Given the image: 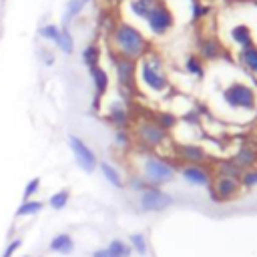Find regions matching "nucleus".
<instances>
[{
	"label": "nucleus",
	"instance_id": "39448f33",
	"mask_svg": "<svg viewBox=\"0 0 257 257\" xmlns=\"http://www.w3.org/2000/svg\"><path fill=\"white\" fill-rule=\"evenodd\" d=\"M145 24L153 36H165L175 28V12L165 0H159L145 18Z\"/></svg>",
	"mask_w": 257,
	"mask_h": 257
},
{
	"label": "nucleus",
	"instance_id": "58836bf2",
	"mask_svg": "<svg viewBox=\"0 0 257 257\" xmlns=\"http://www.w3.org/2000/svg\"><path fill=\"white\" fill-rule=\"evenodd\" d=\"M92 257H114L106 247H102V249H96V251H92Z\"/></svg>",
	"mask_w": 257,
	"mask_h": 257
},
{
	"label": "nucleus",
	"instance_id": "9d476101",
	"mask_svg": "<svg viewBox=\"0 0 257 257\" xmlns=\"http://www.w3.org/2000/svg\"><path fill=\"white\" fill-rule=\"evenodd\" d=\"M241 191L243 189H241L239 179H231V177H213V183L209 185V193L215 203L233 201L239 197Z\"/></svg>",
	"mask_w": 257,
	"mask_h": 257
},
{
	"label": "nucleus",
	"instance_id": "20e7f679",
	"mask_svg": "<svg viewBox=\"0 0 257 257\" xmlns=\"http://www.w3.org/2000/svg\"><path fill=\"white\" fill-rule=\"evenodd\" d=\"M221 98L231 110H241V112H255L257 110V90L243 80L229 82L221 90Z\"/></svg>",
	"mask_w": 257,
	"mask_h": 257
},
{
	"label": "nucleus",
	"instance_id": "a211bd4d",
	"mask_svg": "<svg viewBox=\"0 0 257 257\" xmlns=\"http://www.w3.org/2000/svg\"><path fill=\"white\" fill-rule=\"evenodd\" d=\"M98 171H100L102 179H104L108 185H112L114 189H124L122 173H120L114 165H110V163H106V161H100V163H98Z\"/></svg>",
	"mask_w": 257,
	"mask_h": 257
},
{
	"label": "nucleus",
	"instance_id": "c756f323",
	"mask_svg": "<svg viewBox=\"0 0 257 257\" xmlns=\"http://www.w3.org/2000/svg\"><path fill=\"white\" fill-rule=\"evenodd\" d=\"M128 245H131L133 253H139L141 257H145V255H147V251H149L147 237H145L143 233H133V235L128 237Z\"/></svg>",
	"mask_w": 257,
	"mask_h": 257
},
{
	"label": "nucleus",
	"instance_id": "f704fd0d",
	"mask_svg": "<svg viewBox=\"0 0 257 257\" xmlns=\"http://www.w3.org/2000/svg\"><path fill=\"white\" fill-rule=\"evenodd\" d=\"M58 34H60V26L58 24H42L38 28V36L42 40H48V42H54Z\"/></svg>",
	"mask_w": 257,
	"mask_h": 257
},
{
	"label": "nucleus",
	"instance_id": "b1692460",
	"mask_svg": "<svg viewBox=\"0 0 257 257\" xmlns=\"http://www.w3.org/2000/svg\"><path fill=\"white\" fill-rule=\"evenodd\" d=\"M157 2H159V0H128V10H131V14H133L135 18L145 20Z\"/></svg>",
	"mask_w": 257,
	"mask_h": 257
},
{
	"label": "nucleus",
	"instance_id": "c9c22d12",
	"mask_svg": "<svg viewBox=\"0 0 257 257\" xmlns=\"http://www.w3.org/2000/svg\"><path fill=\"white\" fill-rule=\"evenodd\" d=\"M40 185H42V179L40 177H32L26 185H24V191H22V201L26 199H34V195L40 191Z\"/></svg>",
	"mask_w": 257,
	"mask_h": 257
},
{
	"label": "nucleus",
	"instance_id": "aec40b11",
	"mask_svg": "<svg viewBox=\"0 0 257 257\" xmlns=\"http://www.w3.org/2000/svg\"><path fill=\"white\" fill-rule=\"evenodd\" d=\"M239 64L253 76H257V44L245 48V50H239Z\"/></svg>",
	"mask_w": 257,
	"mask_h": 257
},
{
	"label": "nucleus",
	"instance_id": "37998d69",
	"mask_svg": "<svg viewBox=\"0 0 257 257\" xmlns=\"http://www.w3.org/2000/svg\"><path fill=\"white\" fill-rule=\"evenodd\" d=\"M255 90H257V88H255Z\"/></svg>",
	"mask_w": 257,
	"mask_h": 257
},
{
	"label": "nucleus",
	"instance_id": "f03ea898",
	"mask_svg": "<svg viewBox=\"0 0 257 257\" xmlns=\"http://www.w3.org/2000/svg\"><path fill=\"white\" fill-rule=\"evenodd\" d=\"M137 78L147 90H151L155 94H163L171 86V80H169L165 66H163V58L155 52H149L145 58L139 60Z\"/></svg>",
	"mask_w": 257,
	"mask_h": 257
},
{
	"label": "nucleus",
	"instance_id": "4be33fe9",
	"mask_svg": "<svg viewBox=\"0 0 257 257\" xmlns=\"http://www.w3.org/2000/svg\"><path fill=\"white\" fill-rule=\"evenodd\" d=\"M62 54H66V56H70L72 52H74V38H72V34H70V30L66 28V26H60V34L56 36V40L52 42Z\"/></svg>",
	"mask_w": 257,
	"mask_h": 257
},
{
	"label": "nucleus",
	"instance_id": "2eb2a0df",
	"mask_svg": "<svg viewBox=\"0 0 257 257\" xmlns=\"http://www.w3.org/2000/svg\"><path fill=\"white\" fill-rule=\"evenodd\" d=\"M106 120L116 128V131H128L131 126V112L126 108V102L114 100L106 108Z\"/></svg>",
	"mask_w": 257,
	"mask_h": 257
},
{
	"label": "nucleus",
	"instance_id": "2f4dec72",
	"mask_svg": "<svg viewBox=\"0 0 257 257\" xmlns=\"http://www.w3.org/2000/svg\"><path fill=\"white\" fill-rule=\"evenodd\" d=\"M209 12H211V6L205 4L203 0L191 4V22H195V24H197V22H203V20L209 16Z\"/></svg>",
	"mask_w": 257,
	"mask_h": 257
},
{
	"label": "nucleus",
	"instance_id": "412c9836",
	"mask_svg": "<svg viewBox=\"0 0 257 257\" xmlns=\"http://www.w3.org/2000/svg\"><path fill=\"white\" fill-rule=\"evenodd\" d=\"M215 177H231V179H239L241 177V173H243V169L239 167V165H235L233 161H231V157L229 159H223V161H219L217 165H215Z\"/></svg>",
	"mask_w": 257,
	"mask_h": 257
},
{
	"label": "nucleus",
	"instance_id": "e433bc0d",
	"mask_svg": "<svg viewBox=\"0 0 257 257\" xmlns=\"http://www.w3.org/2000/svg\"><path fill=\"white\" fill-rule=\"evenodd\" d=\"M114 147H118V149L131 147V133L128 131H116L114 133Z\"/></svg>",
	"mask_w": 257,
	"mask_h": 257
},
{
	"label": "nucleus",
	"instance_id": "f3484780",
	"mask_svg": "<svg viewBox=\"0 0 257 257\" xmlns=\"http://www.w3.org/2000/svg\"><path fill=\"white\" fill-rule=\"evenodd\" d=\"M231 161L235 165H239L243 171L245 169H251V167H257V149L251 147V145H243V147H239L231 155Z\"/></svg>",
	"mask_w": 257,
	"mask_h": 257
},
{
	"label": "nucleus",
	"instance_id": "f257e3e1",
	"mask_svg": "<svg viewBox=\"0 0 257 257\" xmlns=\"http://www.w3.org/2000/svg\"><path fill=\"white\" fill-rule=\"evenodd\" d=\"M110 42L114 48L116 56L128 58V60H141L151 52V42L145 36V32L141 28H137L131 22H118L112 28L110 34Z\"/></svg>",
	"mask_w": 257,
	"mask_h": 257
},
{
	"label": "nucleus",
	"instance_id": "7ed1b4c3",
	"mask_svg": "<svg viewBox=\"0 0 257 257\" xmlns=\"http://www.w3.org/2000/svg\"><path fill=\"white\" fill-rule=\"evenodd\" d=\"M139 175L151 185V187H163L171 181H175L177 177V167L171 163V161H165L161 159L159 155L155 153H147L141 157L139 161Z\"/></svg>",
	"mask_w": 257,
	"mask_h": 257
},
{
	"label": "nucleus",
	"instance_id": "393cba45",
	"mask_svg": "<svg viewBox=\"0 0 257 257\" xmlns=\"http://www.w3.org/2000/svg\"><path fill=\"white\" fill-rule=\"evenodd\" d=\"M82 64L86 66V68H92V66H98L100 64V46L96 44V42H90V44H86L84 46V50H82Z\"/></svg>",
	"mask_w": 257,
	"mask_h": 257
},
{
	"label": "nucleus",
	"instance_id": "1a4fd4ad",
	"mask_svg": "<svg viewBox=\"0 0 257 257\" xmlns=\"http://www.w3.org/2000/svg\"><path fill=\"white\" fill-rule=\"evenodd\" d=\"M173 203V195H169L161 187H147L143 193H139V209L143 213H163Z\"/></svg>",
	"mask_w": 257,
	"mask_h": 257
},
{
	"label": "nucleus",
	"instance_id": "cd10ccee",
	"mask_svg": "<svg viewBox=\"0 0 257 257\" xmlns=\"http://www.w3.org/2000/svg\"><path fill=\"white\" fill-rule=\"evenodd\" d=\"M88 2L90 0H68L66 8H64V22H72L74 18H78Z\"/></svg>",
	"mask_w": 257,
	"mask_h": 257
},
{
	"label": "nucleus",
	"instance_id": "423d86ee",
	"mask_svg": "<svg viewBox=\"0 0 257 257\" xmlns=\"http://www.w3.org/2000/svg\"><path fill=\"white\" fill-rule=\"evenodd\" d=\"M135 139L143 149L155 151V149H159L167 143L169 133L163 131L153 118H143L135 124Z\"/></svg>",
	"mask_w": 257,
	"mask_h": 257
},
{
	"label": "nucleus",
	"instance_id": "473e14b6",
	"mask_svg": "<svg viewBox=\"0 0 257 257\" xmlns=\"http://www.w3.org/2000/svg\"><path fill=\"white\" fill-rule=\"evenodd\" d=\"M239 183H241V189H255L257 187V167H251V169H245L239 177Z\"/></svg>",
	"mask_w": 257,
	"mask_h": 257
},
{
	"label": "nucleus",
	"instance_id": "a19ab883",
	"mask_svg": "<svg viewBox=\"0 0 257 257\" xmlns=\"http://www.w3.org/2000/svg\"><path fill=\"white\" fill-rule=\"evenodd\" d=\"M116 2H124V0H116Z\"/></svg>",
	"mask_w": 257,
	"mask_h": 257
},
{
	"label": "nucleus",
	"instance_id": "dca6fc26",
	"mask_svg": "<svg viewBox=\"0 0 257 257\" xmlns=\"http://www.w3.org/2000/svg\"><path fill=\"white\" fill-rule=\"evenodd\" d=\"M229 38H231L233 46H237L239 50H245V48L255 44V36H253V30H251L249 24H235V26H231Z\"/></svg>",
	"mask_w": 257,
	"mask_h": 257
},
{
	"label": "nucleus",
	"instance_id": "9b49d317",
	"mask_svg": "<svg viewBox=\"0 0 257 257\" xmlns=\"http://www.w3.org/2000/svg\"><path fill=\"white\" fill-rule=\"evenodd\" d=\"M203 62H217L229 56L225 44L217 36H201L197 40V52H195Z\"/></svg>",
	"mask_w": 257,
	"mask_h": 257
},
{
	"label": "nucleus",
	"instance_id": "ddd939ff",
	"mask_svg": "<svg viewBox=\"0 0 257 257\" xmlns=\"http://www.w3.org/2000/svg\"><path fill=\"white\" fill-rule=\"evenodd\" d=\"M88 76H90L92 90H94L92 108H94V110H100V100L106 96L108 86H110V74H108V70H106V68H102V66L98 64V66L88 68Z\"/></svg>",
	"mask_w": 257,
	"mask_h": 257
},
{
	"label": "nucleus",
	"instance_id": "a878e982",
	"mask_svg": "<svg viewBox=\"0 0 257 257\" xmlns=\"http://www.w3.org/2000/svg\"><path fill=\"white\" fill-rule=\"evenodd\" d=\"M185 70H187V74H191L193 78H203V76H205V62L193 52V54L185 56Z\"/></svg>",
	"mask_w": 257,
	"mask_h": 257
},
{
	"label": "nucleus",
	"instance_id": "f8f14e48",
	"mask_svg": "<svg viewBox=\"0 0 257 257\" xmlns=\"http://www.w3.org/2000/svg\"><path fill=\"white\" fill-rule=\"evenodd\" d=\"M177 175L183 177V181H187L193 187H207L213 183V169L209 165H183Z\"/></svg>",
	"mask_w": 257,
	"mask_h": 257
},
{
	"label": "nucleus",
	"instance_id": "4468645a",
	"mask_svg": "<svg viewBox=\"0 0 257 257\" xmlns=\"http://www.w3.org/2000/svg\"><path fill=\"white\" fill-rule=\"evenodd\" d=\"M175 155L183 161V165H207L209 163L207 149L197 143H179L175 149Z\"/></svg>",
	"mask_w": 257,
	"mask_h": 257
},
{
	"label": "nucleus",
	"instance_id": "6ab92c4d",
	"mask_svg": "<svg viewBox=\"0 0 257 257\" xmlns=\"http://www.w3.org/2000/svg\"><path fill=\"white\" fill-rule=\"evenodd\" d=\"M48 249L52 253H58V255H70L74 251V239L68 235V233H56L52 239H50V245Z\"/></svg>",
	"mask_w": 257,
	"mask_h": 257
},
{
	"label": "nucleus",
	"instance_id": "72a5a7b5",
	"mask_svg": "<svg viewBox=\"0 0 257 257\" xmlns=\"http://www.w3.org/2000/svg\"><path fill=\"white\" fill-rule=\"evenodd\" d=\"M124 187H126V189H131L133 193H143V191H145L147 187H151V185H149V183H147L139 173H135V175H131V177H128V181H124Z\"/></svg>",
	"mask_w": 257,
	"mask_h": 257
},
{
	"label": "nucleus",
	"instance_id": "79ce46f5",
	"mask_svg": "<svg viewBox=\"0 0 257 257\" xmlns=\"http://www.w3.org/2000/svg\"><path fill=\"white\" fill-rule=\"evenodd\" d=\"M251 2H255V4H257V0H251Z\"/></svg>",
	"mask_w": 257,
	"mask_h": 257
},
{
	"label": "nucleus",
	"instance_id": "c85d7f7f",
	"mask_svg": "<svg viewBox=\"0 0 257 257\" xmlns=\"http://www.w3.org/2000/svg\"><path fill=\"white\" fill-rule=\"evenodd\" d=\"M68 201H70V191H68V189H60V191H56V193L50 195V199H48L46 205H48L52 211H62V209L68 205Z\"/></svg>",
	"mask_w": 257,
	"mask_h": 257
},
{
	"label": "nucleus",
	"instance_id": "ea45409f",
	"mask_svg": "<svg viewBox=\"0 0 257 257\" xmlns=\"http://www.w3.org/2000/svg\"><path fill=\"white\" fill-rule=\"evenodd\" d=\"M195 2H201V0H191V4H195Z\"/></svg>",
	"mask_w": 257,
	"mask_h": 257
},
{
	"label": "nucleus",
	"instance_id": "7c9ffc66",
	"mask_svg": "<svg viewBox=\"0 0 257 257\" xmlns=\"http://www.w3.org/2000/svg\"><path fill=\"white\" fill-rule=\"evenodd\" d=\"M106 249H108L114 257H131V255H133L131 245H128V243H124L122 239H112V241L106 245Z\"/></svg>",
	"mask_w": 257,
	"mask_h": 257
},
{
	"label": "nucleus",
	"instance_id": "0eeeda50",
	"mask_svg": "<svg viewBox=\"0 0 257 257\" xmlns=\"http://www.w3.org/2000/svg\"><path fill=\"white\" fill-rule=\"evenodd\" d=\"M137 70H139V62L137 60H128L122 56H114V74H116V82L118 88L124 92V96H135L139 92V78H137Z\"/></svg>",
	"mask_w": 257,
	"mask_h": 257
},
{
	"label": "nucleus",
	"instance_id": "5701e85b",
	"mask_svg": "<svg viewBox=\"0 0 257 257\" xmlns=\"http://www.w3.org/2000/svg\"><path fill=\"white\" fill-rule=\"evenodd\" d=\"M44 207H46V203L40 201V199H26V201H22V203L18 205L16 217H34V215H38Z\"/></svg>",
	"mask_w": 257,
	"mask_h": 257
},
{
	"label": "nucleus",
	"instance_id": "4c0bfd02",
	"mask_svg": "<svg viewBox=\"0 0 257 257\" xmlns=\"http://www.w3.org/2000/svg\"><path fill=\"white\" fill-rule=\"evenodd\" d=\"M20 247H22V239H12V241L6 245V249H4V253H2V257H12Z\"/></svg>",
	"mask_w": 257,
	"mask_h": 257
},
{
	"label": "nucleus",
	"instance_id": "bb28decb",
	"mask_svg": "<svg viewBox=\"0 0 257 257\" xmlns=\"http://www.w3.org/2000/svg\"><path fill=\"white\" fill-rule=\"evenodd\" d=\"M163 131H171V128H175L177 126V122H179V116L175 114V112H171V110H159V112H155L153 116H151Z\"/></svg>",
	"mask_w": 257,
	"mask_h": 257
},
{
	"label": "nucleus",
	"instance_id": "6e6552de",
	"mask_svg": "<svg viewBox=\"0 0 257 257\" xmlns=\"http://www.w3.org/2000/svg\"><path fill=\"white\" fill-rule=\"evenodd\" d=\"M68 149H70V153L74 157V163H76V167L80 171H84V173L90 175V173H94L98 169V157H96V153L80 137L68 135Z\"/></svg>",
	"mask_w": 257,
	"mask_h": 257
}]
</instances>
